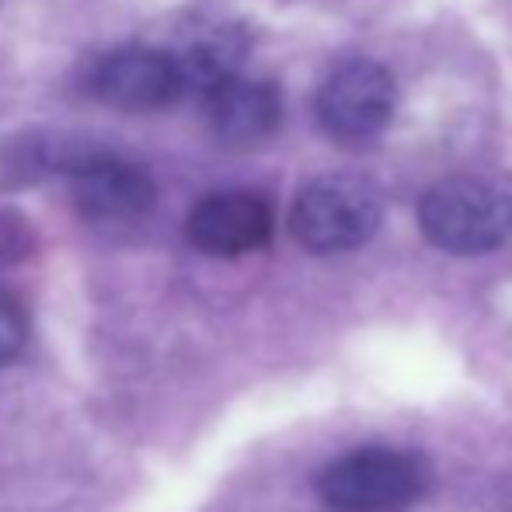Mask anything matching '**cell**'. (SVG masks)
Masks as SVG:
<instances>
[{
  "label": "cell",
  "mask_w": 512,
  "mask_h": 512,
  "mask_svg": "<svg viewBox=\"0 0 512 512\" xmlns=\"http://www.w3.org/2000/svg\"><path fill=\"white\" fill-rule=\"evenodd\" d=\"M429 485L422 457L394 446H363L331 460L317 478V492L335 512H398Z\"/></svg>",
  "instance_id": "6da1fadb"
},
{
  "label": "cell",
  "mask_w": 512,
  "mask_h": 512,
  "mask_svg": "<svg viewBox=\"0 0 512 512\" xmlns=\"http://www.w3.org/2000/svg\"><path fill=\"white\" fill-rule=\"evenodd\" d=\"M422 234L450 255H485L512 234V199L474 178L432 185L418 206Z\"/></svg>",
  "instance_id": "7a4b0ae2"
},
{
  "label": "cell",
  "mask_w": 512,
  "mask_h": 512,
  "mask_svg": "<svg viewBox=\"0 0 512 512\" xmlns=\"http://www.w3.org/2000/svg\"><path fill=\"white\" fill-rule=\"evenodd\" d=\"M380 196L352 175H324L304 185L293 203L290 230L307 251L338 255L366 244L380 227Z\"/></svg>",
  "instance_id": "3957f363"
},
{
  "label": "cell",
  "mask_w": 512,
  "mask_h": 512,
  "mask_svg": "<svg viewBox=\"0 0 512 512\" xmlns=\"http://www.w3.org/2000/svg\"><path fill=\"white\" fill-rule=\"evenodd\" d=\"M398 105L391 70L373 60H342L317 91V119L338 143H366L387 129Z\"/></svg>",
  "instance_id": "277c9868"
},
{
  "label": "cell",
  "mask_w": 512,
  "mask_h": 512,
  "mask_svg": "<svg viewBox=\"0 0 512 512\" xmlns=\"http://www.w3.org/2000/svg\"><path fill=\"white\" fill-rule=\"evenodd\" d=\"M67 171L74 185V206L88 223L129 227L154 209L157 189L140 164L112 154H84Z\"/></svg>",
  "instance_id": "5b68a950"
},
{
  "label": "cell",
  "mask_w": 512,
  "mask_h": 512,
  "mask_svg": "<svg viewBox=\"0 0 512 512\" xmlns=\"http://www.w3.org/2000/svg\"><path fill=\"white\" fill-rule=\"evenodd\" d=\"M91 84L105 105L122 108V112H157L175 102L178 95H185L175 56L147 46L112 53L95 70Z\"/></svg>",
  "instance_id": "8992f818"
},
{
  "label": "cell",
  "mask_w": 512,
  "mask_h": 512,
  "mask_svg": "<svg viewBox=\"0 0 512 512\" xmlns=\"http://www.w3.org/2000/svg\"><path fill=\"white\" fill-rule=\"evenodd\" d=\"M189 241L216 258L258 251L272 237V209L255 192H216L189 213Z\"/></svg>",
  "instance_id": "52a82bcc"
},
{
  "label": "cell",
  "mask_w": 512,
  "mask_h": 512,
  "mask_svg": "<svg viewBox=\"0 0 512 512\" xmlns=\"http://www.w3.org/2000/svg\"><path fill=\"white\" fill-rule=\"evenodd\" d=\"M206 119L216 140L227 147H255L269 140L283 122V102L279 91L265 81H248L234 74L203 98Z\"/></svg>",
  "instance_id": "ba28073f"
},
{
  "label": "cell",
  "mask_w": 512,
  "mask_h": 512,
  "mask_svg": "<svg viewBox=\"0 0 512 512\" xmlns=\"http://www.w3.org/2000/svg\"><path fill=\"white\" fill-rule=\"evenodd\" d=\"M35 251V227L18 209L0 206V269L25 262Z\"/></svg>",
  "instance_id": "9c48e42d"
},
{
  "label": "cell",
  "mask_w": 512,
  "mask_h": 512,
  "mask_svg": "<svg viewBox=\"0 0 512 512\" xmlns=\"http://www.w3.org/2000/svg\"><path fill=\"white\" fill-rule=\"evenodd\" d=\"M28 342V314L14 293L0 290V366L14 363Z\"/></svg>",
  "instance_id": "30bf717a"
}]
</instances>
